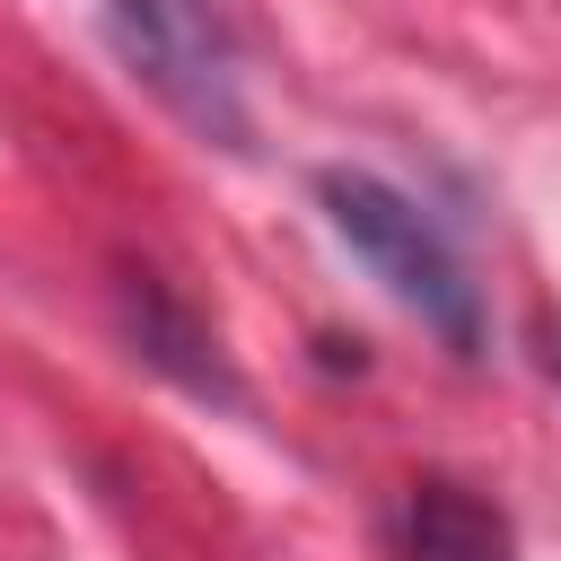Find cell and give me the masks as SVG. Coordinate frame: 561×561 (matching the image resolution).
<instances>
[{
  "label": "cell",
  "mask_w": 561,
  "mask_h": 561,
  "mask_svg": "<svg viewBox=\"0 0 561 561\" xmlns=\"http://www.w3.org/2000/svg\"><path fill=\"white\" fill-rule=\"evenodd\" d=\"M316 202H324V228L386 280V298H394L403 316H421L456 359H482V342H491V324H482V280L465 272V254L447 245V228H438L412 193H394V184L368 175V167H316Z\"/></svg>",
  "instance_id": "6da1fadb"
},
{
  "label": "cell",
  "mask_w": 561,
  "mask_h": 561,
  "mask_svg": "<svg viewBox=\"0 0 561 561\" xmlns=\"http://www.w3.org/2000/svg\"><path fill=\"white\" fill-rule=\"evenodd\" d=\"M114 61L210 149H254L245 114V53L219 0H105Z\"/></svg>",
  "instance_id": "7a4b0ae2"
},
{
  "label": "cell",
  "mask_w": 561,
  "mask_h": 561,
  "mask_svg": "<svg viewBox=\"0 0 561 561\" xmlns=\"http://www.w3.org/2000/svg\"><path fill=\"white\" fill-rule=\"evenodd\" d=\"M114 324H123V342H131V359L140 368H158L167 386H184V394H202V403H245V386H237V368H228V351H219V333L158 280V272H140V263H123L114 272Z\"/></svg>",
  "instance_id": "3957f363"
},
{
  "label": "cell",
  "mask_w": 561,
  "mask_h": 561,
  "mask_svg": "<svg viewBox=\"0 0 561 561\" xmlns=\"http://www.w3.org/2000/svg\"><path fill=\"white\" fill-rule=\"evenodd\" d=\"M403 561H517V526L500 500L430 473L403 500Z\"/></svg>",
  "instance_id": "277c9868"
},
{
  "label": "cell",
  "mask_w": 561,
  "mask_h": 561,
  "mask_svg": "<svg viewBox=\"0 0 561 561\" xmlns=\"http://www.w3.org/2000/svg\"><path fill=\"white\" fill-rule=\"evenodd\" d=\"M535 368L561 386V316H535Z\"/></svg>",
  "instance_id": "5b68a950"
}]
</instances>
